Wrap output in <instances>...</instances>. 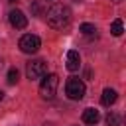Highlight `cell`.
Here are the masks:
<instances>
[{"instance_id": "9a60e30c", "label": "cell", "mask_w": 126, "mask_h": 126, "mask_svg": "<svg viewBox=\"0 0 126 126\" xmlns=\"http://www.w3.org/2000/svg\"><path fill=\"white\" fill-rule=\"evenodd\" d=\"M112 2H114V4H120V2H122V0H112Z\"/></svg>"}, {"instance_id": "7a4b0ae2", "label": "cell", "mask_w": 126, "mask_h": 126, "mask_svg": "<svg viewBox=\"0 0 126 126\" xmlns=\"http://www.w3.org/2000/svg\"><path fill=\"white\" fill-rule=\"evenodd\" d=\"M57 85H59V77L49 73V75H43V81L39 83V94L43 98H53L55 93H57Z\"/></svg>"}, {"instance_id": "52a82bcc", "label": "cell", "mask_w": 126, "mask_h": 126, "mask_svg": "<svg viewBox=\"0 0 126 126\" xmlns=\"http://www.w3.org/2000/svg\"><path fill=\"white\" fill-rule=\"evenodd\" d=\"M65 67L73 73V71H79V67H81V55H79V51H75V49H69L67 51V55H65Z\"/></svg>"}, {"instance_id": "5bb4252c", "label": "cell", "mask_w": 126, "mask_h": 126, "mask_svg": "<svg viewBox=\"0 0 126 126\" xmlns=\"http://www.w3.org/2000/svg\"><path fill=\"white\" fill-rule=\"evenodd\" d=\"M30 8H32V14L33 16H39V12H41V0H33Z\"/></svg>"}, {"instance_id": "9c48e42d", "label": "cell", "mask_w": 126, "mask_h": 126, "mask_svg": "<svg viewBox=\"0 0 126 126\" xmlns=\"http://www.w3.org/2000/svg\"><path fill=\"white\" fill-rule=\"evenodd\" d=\"M116 98H118V94H116L114 89H104V91H102V96H100V102H102L104 106H110V104L116 102Z\"/></svg>"}, {"instance_id": "5b68a950", "label": "cell", "mask_w": 126, "mask_h": 126, "mask_svg": "<svg viewBox=\"0 0 126 126\" xmlns=\"http://www.w3.org/2000/svg\"><path fill=\"white\" fill-rule=\"evenodd\" d=\"M47 73V63L41 61V59H33L26 65V75L30 81H35V79H41L43 75Z\"/></svg>"}, {"instance_id": "6da1fadb", "label": "cell", "mask_w": 126, "mask_h": 126, "mask_svg": "<svg viewBox=\"0 0 126 126\" xmlns=\"http://www.w3.org/2000/svg\"><path fill=\"white\" fill-rule=\"evenodd\" d=\"M45 18H47V24L51 28L61 30V28L69 26V22H71V10L67 6H63V4H53L47 10V16Z\"/></svg>"}, {"instance_id": "2e32d148", "label": "cell", "mask_w": 126, "mask_h": 126, "mask_svg": "<svg viewBox=\"0 0 126 126\" xmlns=\"http://www.w3.org/2000/svg\"><path fill=\"white\" fill-rule=\"evenodd\" d=\"M2 96H4V93H2V91H0V100H2Z\"/></svg>"}, {"instance_id": "ba28073f", "label": "cell", "mask_w": 126, "mask_h": 126, "mask_svg": "<svg viewBox=\"0 0 126 126\" xmlns=\"http://www.w3.org/2000/svg\"><path fill=\"white\" fill-rule=\"evenodd\" d=\"M81 118H83V122H85V124H89V126H94V124L100 120V112H98L96 108H85Z\"/></svg>"}, {"instance_id": "8992f818", "label": "cell", "mask_w": 126, "mask_h": 126, "mask_svg": "<svg viewBox=\"0 0 126 126\" xmlns=\"http://www.w3.org/2000/svg\"><path fill=\"white\" fill-rule=\"evenodd\" d=\"M8 20H10V26L16 28V30H24V28L28 26V18L24 16L22 10H10Z\"/></svg>"}, {"instance_id": "3957f363", "label": "cell", "mask_w": 126, "mask_h": 126, "mask_svg": "<svg viewBox=\"0 0 126 126\" xmlns=\"http://www.w3.org/2000/svg\"><path fill=\"white\" fill-rule=\"evenodd\" d=\"M85 91H87V87H85V83L81 79H77V77L67 79V83H65V94L71 100H81L85 96Z\"/></svg>"}, {"instance_id": "4fadbf2b", "label": "cell", "mask_w": 126, "mask_h": 126, "mask_svg": "<svg viewBox=\"0 0 126 126\" xmlns=\"http://www.w3.org/2000/svg\"><path fill=\"white\" fill-rule=\"evenodd\" d=\"M18 77H20L18 69H16V67H12V69L8 71V77H6V79H8V83H10V85H16V83H18Z\"/></svg>"}, {"instance_id": "8fae6325", "label": "cell", "mask_w": 126, "mask_h": 126, "mask_svg": "<svg viewBox=\"0 0 126 126\" xmlns=\"http://www.w3.org/2000/svg\"><path fill=\"white\" fill-rule=\"evenodd\" d=\"M79 32H81V33H85V35H91V33H94V32H96V28H94V24L85 22V24H81V26H79Z\"/></svg>"}, {"instance_id": "30bf717a", "label": "cell", "mask_w": 126, "mask_h": 126, "mask_svg": "<svg viewBox=\"0 0 126 126\" xmlns=\"http://www.w3.org/2000/svg\"><path fill=\"white\" fill-rule=\"evenodd\" d=\"M110 33H112V35H116V37L124 33V24H122V20H120V18H116V20L110 24Z\"/></svg>"}, {"instance_id": "e0dca14e", "label": "cell", "mask_w": 126, "mask_h": 126, "mask_svg": "<svg viewBox=\"0 0 126 126\" xmlns=\"http://www.w3.org/2000/svg\"><path fill=\"white\" fill-rule=\"evenodd\" d=\"M8 2H16V0H8Z\"/></svg>"}, {"instance_id": "277c9868", "label": "cell", "mask_w": 126, "mask_h": 126, "mask_svg": "<svg viewBox=\"0 0 126 126\" xmlns=\"http://www.w3.org/2000/svg\"><path fill=\"white\" fill-rule=\"evenodd\" d=\"M18 45H20L22 53L32 55V53H37V49L41 47V39L37 35H33V33H26V35H22V39H20Z\"/></svg>"}, {"instance_id": "7c38bea8", "label": "cell", "mask_w": 126, "mask_h": 126, "mask_svg": "<svg viewBox=\"0 0 126 126\" xmlns=\"http://www.w3.org/2000/svg\"><path fill=\"white\" fill-rule=\"evenodd\" d=\"M106 126H120V116L116 112H108L106 116Z\"/></svg>"}]
</instances>
